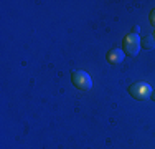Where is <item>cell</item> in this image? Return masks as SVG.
Returning a JSON list of instances; mask_svg holds the SVG:
<instances>
[{"mask_svg":"<svg viewBox=\"0 0 155 149\" xmlns=\"http://www.w3.org/2000/svg\"><path fill=\"white\" fill-rule=\"evenodd\" d=\"M71 81L78 89H81V91H87V89L93 88V78H91L86 71H81V70H74V71L71 73Z\"/></svg>","mask_w":155,"mask_h":149,"instance_id":"obj_1","label":"cell"},{"mask_svg":"<svg viewBox=\"0 0 155 149\" xmlns=\"http://www.w3.org/2000/svg\"><path fill=\"white\" fill-rule=\"evenodd\" d=\"M122 47H124V53L129 55V57H135V55L140 51V36L135 35V33H129V35L124 36V42H122Z\"/></svg>","mask_w":155,"mask_h":149,"instance_id":"obj_2","label":"cell"},{"mask_svg":"<svg viewBox=\"0 0 155 149\" xmlns=\"http://www.w3.org/2000/svg\"><path fill=\"white\" fill-rule=\"evenodd\" d=\"M129 93H130V96H134L135 99L143 101V99L150 98V95H152V88H150L149 83L139 81V83H134L130 88H129Z\"/></svg>","mask_w":155,"mask_h":149,"instance_id":"obj_3","label":"cell"},{"mask_svg":"<svg viewBox=\"0 0 155 149\" xmlns=\"http://www.w3.org/2000/svg\"><path fill=\"white\" fill-rule=\"evenodd\" d=\"M106 57H107V61L110 63V65H120V63L124 61V58H125V53H124V50H120V48H110Z\"/></svg>","mask_w":155,"mask_h":149,"instance_id":"obj_4","label":"cell"},{"mask_svg":"<svg viewBox=\"0 0 155 149\" xmlns=\"http://www.w3.org/2000/svg\"><path fill=\"white\" fill-rule=\"evenodd\" d=\"M140 47L145 48V50H153V48H155V38L152 35L143 36V38L140 40Z\"/></svg>","mask_w":155,"mask_h":149,"instance_id":"obj_5","label":"cell"},{"mask_svg":"<svg viewBox=\"0 0 155 149\" xmlns=\"http://www.w3.org/2000/svg\"><path fill=\"white\" fill-rule=\"evenodd\" d=\"M149 20H150V23H152L153 27H155V9L152 10V12H150V15H149Z\"/></svg>","mask_w":155,"mask_h":149,"instance_id":"obj_6","label":"cell"},{"mask_svg":"<svg viewBox=\"0 0 155 149\" xmlns=\"http://www.w3.org/2000/svg\"><path fill=\"white\" fill-rule=\"evenodd\" d=\"M139 32H140V27H139V25H135V27H134V33H135V35H139Z\"/></svg>","mask_w":155,"mask_h":149,"instance_id":"obj_7","label":"cell"},{"mask_svg":"<svg viewBox=\"0 0 155 149\" xmlns=\"http://www.w3.org/2000/svg\"><path fill=\"white\" fill-rule=\"evenodd\" d=\"M150 98H152L153 101H155V89H152V95H150Z\"/></svg>","mask_w":155,"mask_h":149,"instance_id":"obj_8","label":"cell"},{"mask_svg":"<svg viewBox=\"0 0 155 149\" xmlns=\"http://www.w3.org/2000/svg\"><path fill=\"white\" fill-rule=\"evenodd\" d=\"M153 38H155V33H153Z\"/></svg>","mask_w":155,"mask_h":149,"instance_id":"obj_9","label":"cell"}]
</instances>
